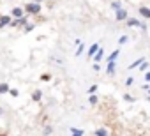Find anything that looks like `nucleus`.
<instances>
[{"instance_id":"1","label":"nucleus","mask_w":150,"mask_h":136,"mask_svg":"<svg viewBox=\"0 0 150 136\" xmlns=\"http://www.w3.org/2000/svg\"><path fill=\"white\" fill-rule=\"evenodd\" d=\"M23 9H25V13H27V14L35 16V14H39V13H41V9H42V7H41V4H35V2H27Z\"/></svg>"},{"instance_id":"2","label":"nucleus","mask_w":150,"mask_h":136,"mask_svg":"<svg viewBox=\"0 0 150 136\" xmlns=\"http://www.w3.org/2000/svg\"><path fill=\"white\" fill-rule=\"evenodd\" d=\"M125 25H127V27H132V28H141V30H146V25H145L143 21L136 20V18H127V20H125Z\"/></svg>"},{"instance_id":"3","label":"nucleus","mask_w":150,"mask_h":136,"mask_svg":"<svg viewBox=\"0 0 150 136\" xmlns=\"http://www.w3.org/2000/svg\"><path fill=\"white\" fill-rule=\"evenodd\" d=\"M129 18V13H127V9H118V11H115V20L117 21H125Z\"/></svg>"},{"instance_id":"4","label":"nucleus","mask_w":150,"mask_h":136,"mask_svg":"<svg viewBox=\"0 0 150 136\" xmlns=\"http://www.w3.org/2000/svg\"><path fill=\"white\" fill-rule=\"evenodd\" d=\"M28 23V18H27V14L23 16V18H18V20H13L11 23H9V27H13V28H16V27H25Z\"/></svg>"},{"instance_id":"5","label":"nucleus","mask_w":150,"mask_h":136,"mask_svg":"<svg viewBox=\"0 0 150 136\" xmlns=\"http://www.w3.org/2000/svg\"><path fill=\"white\" fill-rule=\"evenodd\" d=\"M115 73H117V62L106 64V74H108V76H115Z\"/></svg>"},{"instance_id":"6","label":"nucleus","mask_w":150,"mask_h":136,"mask_svg":"<svg viewBox=\"0 0 150 136\" xmlns=\"http://www.w3.org/2000/svg\"><path fill=\"white\" fill-rule=\"evenodd\" d=\"M27 13H25V9H21V7H14L13 11H11V16L14 18V20H18V18H23Z\"/></svg>"},{"instance_id":"7","label":"nucleus","mask_w":150,"mask_h":136,"mask_svg":"<svg viewBox=\"0 0 150 136\" xmlns=\"http://www.w3.org/2000/svg\"><path fill=\"white\" fill-rule=\"evenodd\" d=\"M92 60H94V62H97V64H101V62L104 60V48H103V46L97 50V53L92 57Z\"/></svg>"},{"instance_id":"8","label":"nucleus","mask_w":150,"mask_h":136,"mask_svg":"<svg viewBox=\"0 0 150 136\" xmlns=\"http://www.w3.org/2000/svg\"><path fill=\"white\" fill-rule=\"evenodd\" d=\"M101 46H99V42H94V44H90V48H88V51H87V57L88 58H92L96 53H97V50H99Z\"/></svg>"},{"instance_id":"9","label":"nucleus","mask_w":150,"mask_h":136,"mask_svg":"<svg viewBox=\"0 0 150 136\" xmlns=\"http://www.w3.org/2000/svg\"><path fill=\"white\" fill-rule=\"evenodd\" d=\"M120 57V50H113V53L111 55H108L104 60H106V64H110V62H117V58Z\"/></svg>"},{"instance_id":"10","label":"nucleus","mask_w":150,"mask_h":136,"mask_svg":"<svg viewBox=\"0 0 150 136\" xmlns=\"http://www.w3.org/2000/svg\"><path fill=\"white\" fill-rule=\"evenodd\" d=\"M13 20H11V16H7V14H4V16H0V28H4V27H9V23H11Z\"/></svg>"},{"instance_id":"11","label":"nucleus","mask_w":150,"mask_h":136,"mask_svg":"<svg viewBox=\"0 0 150 136\" xmlns=\"http://www.w3.org/2000/svg\"><path fill=\"white\" fill-rule=\"evenodd\" d=\"M141 62H145V57H139V58H136V60H134V62H132V64L127 67V69H129V71H132V69H138V67L141 65Z\"/></svg>"},{"instance_id":"12","label":"nucleus","mask_w":150,"mask_h":136,"mask_svg":"<svg viewBox=\"0 0 150 136\" xmlns=\"http://www.w3.org/2000/svg\"><path fill=\"white\" fill-rule=\"evenodd\" d=\"M41 99H42V90L35 89V90L32 92V101H34V103H41Z\"/></svg>"},{"instance_id":"13","label":"nucleus","mask_w":150,"mask_h":136,"mask_svg":"<svg viewBox=\"0 0 150 136\" xmlns=\"http://www.w3.org/2000/svg\"><path fill=\"white\" fill-rule=\"evenodd\" d=\"M71 136H85V129H78V127H69Z\"/></svg>"},{"instance_id":"14","label":"nucleus","mask_w":150,"mask_h":136,"mask_svg":"<svg viewBox=\"0 0 150 136\" xmlns=\"http://www.w3.org/2000/svg\"><path fill=\"white\" fill-rule=\"evenodd\" d=\"M139 14H141L143 18L150 20V7H146V6H139Z\"/></svg>"},{"instance_id":"15","label":"nucleus","mask_w":150,"mask_h":136,"mask_svg":"<svg viewBox=\"0 0 150 136\" xmlns=\"http://www.w3.org/2000/svg\"><path fill=\"white\" fill-rule=\"evenodd\" d=\"M94 134H96V136H108V129H106V127H97V129L94 131Z\"/></svg>"},{"instance_id":"16","label":"nucleus","mask_w":150,"mask_h":136,"mask_svg":"<svg viewBox=\"0 0 150 136\" xmlns=\"http://www.w3.org/2000/svg\"><path fill=\"white\" fill-rule=\"evenodd\" d=\"M88 103H90L92 106H96V104L99 103V96H97V94H90V96H88Z\"/></svg>"},{"instance_id":"17","label":"nucleus","mask_w":150,"mask_h":136,"mask_svg":"<svg viewBox=\"0 0 150 136\" xmlns=\"http://www.w3.org/2000/svg\"><path fill=\"white\" fill-rule=\"evenodd\" d=\"M148 67H150V64L145 60V62H141V65L138 67V71H139V73H146V71H148Z\"/></svg>"},{"instance_id":"18","label":"nucleus","mask_w":150,"mask_h":136,"mask_svg":"<svg viewBox=\"0 0 150 136\" xmlns=\"http://www.w3.org/2000/svg\"><path fill=\"white\" fill-rule=\"evenodd\" d=\"M83 51H85V42H81V44L76 48V53H74V57H81V55H83Z\"/></svg>"},{"instance_id":"19","label":"nucleus","mask_w":150,"mask_h":136,"mask_svg":"<svg viewBox=\"0 0 150 136\" xmlns=\"http://www.w3.org/2000/svg\"><path fill=\"white\" fill-rule=\"evenodd\" d=\"M9 83H0V94H9Z\"/></svg>"},{"instance_id":"20","label":"nucleus","mask_w":150,"mask_h":136,"mask_svg":"<svg viewBox=\"0 0 150 136\" xmlns=\"http://www.w3.org/2000/svg\"><path fill=\"white\" fill-rule=\"evenodd\" d=\"M111 9H113V11H118V9H122L120 0H113V2H111Z\"/></svg>"},{"instance_id":"21","label":"nucleus","mask_w":150,"mask_h":136,"mask_svg":"<svg viewBox=\"0 0 150 136\" xmlns=\"http://www.w3.org/2000/svg\"><path fill=\"white\" fill-rule=\"evenodd\" d=\"M124 85H125L127 89H129V87H132V85H134V78H132V76H127V78H125V81H124Z\"/></svg>"},{"instance_id":"22","label":"nucleus","mask_w":150,"mask_h":136,"mask_svg":"<svg viewBox=\"0 0 150 136\" xmlns=\"http://www.w3.org/2000/svg\"><path fill=\"white\" fill-rule=\"evenodd\" d=\"M97 89H99V85H97V83H94V85H90V87L87 89V92H88V96H90V94H96V92H97Z\"/></svg>"},{"instance_id":"23","label":"nucleus","mask_w":150,"mask_h":136,"mask_svg":"<svg viewBox=\"0 0 150 136\" xmlns=\"http://www.w3.org/2000/svg\"><path fill=\"white\" fill-rule=\"evenodd\" d=\"M51 132H53V127H51V125H44V127H42V134H44V136H50Z\"/></svg>"},{"instance_id":"24","label":"nucleus","mask_w":150,"mask_h":136,"mask_svg":"<svg viewBox=\"0 0 150 136\" xmlns=\"http://www.w3.org/2000/svg\"><path fill=\"white\" fill-rule=\"evenodd\" d=\"M127 42H129V35H120L118 44H120V46H124V44H127Z\"/></svg>"},{"instance_id":"25","label":"nucleus","mask_w":150,"mask_h":136,"mask_svg":"<svg viewBox=\"0 0 150 136\" xmlns=\"http://www.w3.org/2000/svg\"><path fill=\"white\" fill-rule=\"evenodd\" d=\"M124 101H127V103H134V101H136V97H134V96H131V94H124Z\"/></svg>"},{"instance_id":"26","label":"nucleus","mask_w":150,"mask_h":136,"mask_svg":"<svg viewBox=\"0 0 150 136\" xmlns=\"http://www.w3.org/2000/svg\"><path fill=\"white\" fill-rule=\"evenodd\" d=\"M92 71H94V73H99V71H103V67H101V64L94 62V65H92Z\"/></svg>"},{"instance_id":"27","label":"nucleus","mask_w":150,"mask_h":136,"mask_svg":"<svg viewBox=\"0 0 150 136\" xmlns=\"http://www.w3.org/2000/svg\"><path fill=\"white\" fill-rule=\"evenodd\" d=\"M34 28H35V25H34V23H27V25H25V28H23V30H25V32H27V34H28V32H32V30H34Z\"/></svg>"},{"instance_id":"28","label":"nucleus","mask_w":150,"mask_h":136,"mask_svg":"<svg viewBox=\"0 0 150 136\" xmlns=\"http://www.w3.org/2000/svg\"><path fill=\"white\" fill-rule=\"evenodd\" d=\"M9 96H13V97H18V96H20V92H18L16 89H9Z\"/></svg>"},{"instance_id":"29","label":"nucleus","mask_w":150,"mask_h":136,"mask_svg":"<svg viewBox=\"0 0 150 136\" xmlns=\"http://www.w3.org/2000/svg\"><path fill=\"white\" fill-rule=\"evenodd\" d=\"M41 80H42V81H50V80H51V76H50V74H42V76H41Z\"/></svg>"},{"instance_id":"30","label":"nucleus","mask_w":150,"mask_h":136,"mask_svg":"<svg viewBox=\"0 0 150 136\" xmlns=\"http://www.w3.org/2000/svg\"><path fill=\"white\" fill-rule=\"evenodd\" d=\"M145 81H146V83H150V71H146V73H145Z\"/></svg>"},{"instance_id":"31","label":"nucleus","mask_w":150,"mask_h":136,"mask_svg":"<svg viewBox=\"0 0 150 136\" xmlns=\"http://www.w3.org/2000/svg\"><path fill=\"white\" fill-rule=\"evenodd\" d=\"M141 89H143V90H146V92H148V90H150V83H145V85H143V87H141Z\"/></svg>"},{"instance_id":"32","label":"nucleus","mask_w":150,"mask_h":136,"mask_svg":"<svg viewBox=\"0 0 150 136\" xmlns=\"http://www.w3.org/2000/svg\"><path fill=\"white\" fill-rule=\"evenodd\" d=\"M81 42H83V41H81V39H74V44H76V46H80V44H81Z\"/></svg>"},{"instance_id":"33","label":"nucleus","mask_w":150,"mask_h":136,"mask_svg":"<svg viewBox=\"0 0 150 136\" xmlns=\"http://www.w3.org/2000/svg\"><path fill=\"white\" fill-rule=\"evenodd\" d=\"M32 2H35V4H41V2H44V0H32Z\"/></svg>"},{"instance_id":"34","label":"nucleus","mask_w":150,"mask_h":136,"mask_svg":"<svg viewBox=\"0 0 150 136\" xmlns=\"http://www.w3.org/2000/svg\"><path fill=\"white\" fill-rule=\"evenodd\" d=\"M2 115H4V108H2V106H0V117H2Z\"/></svg>"},{"instance_id":"35","label":"nucleus","mask_w":150,"mask_h":136,"mask_svg":"<svg viewBox=\"0 0 150 136\" xmlns=\"http://www.w3.org/2000/svg\"><path fill=\"white\" fill-rule=\"evenodd\" d=\"M146 99H148V101H150V90H148V97H146Z\"/></svg>"},{"instance_id":"36","label":"nucleus","mask_w":150,"mask_h":136,"mask_svg":"<svg viewBox=\"0 0 150 136\" xmlns=\"http://www.w3.org/2000/svg\"><path fill=\"white\" fill-rule=\"evenodd\" d=\"M0 136H7V134H6V132H2V134H0Z\"/></svg>"}]
</instances>
